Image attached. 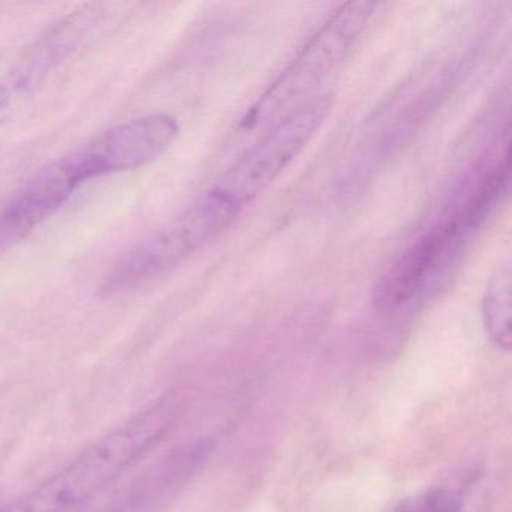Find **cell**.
I'll return each mask as SVG.
<instances>
[{
  "instance_id": "6",
  "label": "cell",
  "mask_w": 512,
  "mask_h": 512,
  "mask_svg": "<svg viewBox=\"0 0 512 512\" xmlns=\"http://www.w3.org/2000/svg\"><path fill=\"white\" fill-rule=\"evenodd\" d=\"M179 125L167 113L142 116L118 125L77 149L91 179L130 172L157 160L178 136Z\"/></svg>"
},
{
  "instance_id": "4",
  "label": "cell",
  "mask_w": 512,
  "mask_h": 512,
  "mask_svg": "<svg viewBox=\"0 0 512 512\" xmlns=\"http://www.w3.org/2000/svg\"><path fill=\"white\" fill-rule=\"evenodd\" d=\"M332 95H319L307 101L272 125L265 136L248 148L217 185L239 208L253 202L301 154L328 118Z\"/></svg>"
},
{
  "instance_id": "9",
  "label": "cell",
  "mask_w": 512,
  "mask_h": 512,
  "mask_svg": "<svg viewBox=\"0 0 512 512\" xmlns=\"http://www.w3.org/2000/svg\"><path fill=\"white\" fill-rule=\"evenodd\" d=\"M38 88L34 79L23 73L19 67L0 83V128L4 127L20 104Z\"/></svg>"
},
{
  "instance_id": "7",
  "label": "cell",
  "mask_w": 512,
  "mask_h": 512,
  "mask_svg": "<svg viewBox=\"0 0 512 512\" xmlns=\"http://www.w3.org/2000/svg\"><path fill=\"white\" fill-rule=\"evenodd\" d=\"M511 314V265L505 263L491 275L482 296V323L485 332L505 352H509L512 346Z\"/></svg>"
},
{
  "instance_id": "5",
  "label": "cell",
  "mask_w": 512,
  "mask_h": 512,
  "mask_svg": "<svg viewBox=\"0 0 512 512\" xmlns=\"http://www.w3.org/2000/svg\"><path fill=\"white\" fill-rule=\"evenodd\" d=\"M466 233L454 215L419 236L379 278L373 305L380 314L398 313L454 274Z\"/></svg>"
},
{
  "instance_id": "8",
  "label": "cell",
  "mask_w": 512,
  "mask_h": 512,
  "mask_svg": "<svg viewBox=\"0 0 512 512\" xmlns=\"http://www.w3.org/2000/svg\"><path fill=\"white\" fill-rule=\"evenodd\" d=\"M461 496L448 487H433L404 500L392 512H460Z\"/></svg>"
},
{
  "instance_id": "2",
  "label": "cell",
  "mask_w": 512,
  "mask_h": 512,
  "mask_svg": "<svg viewBox=\"0 0 512 512\" xmlns=\"http://www.w3.org/2000/svg\"><path fill=\"white\" fill-rule=\"evenodd\" d=\"M374 8L373 2L356 0L341 5L245 113L238 133L271 127L307 103V97L346 61L370 23Z\"/></svg>"
},
{
  "instance_id": "3",
  "label": "cell",
  "mask_w": 512,
  "mask_h": 512,
  "mask_svg": "<svg viewBox=\"0 0 512 512\" xmlns=\"http://www.w3.org/2000/svg\"><path fill=\"white\" fill-rule=\"evenodd\" d=\"M239 212L226 193L212 187L172 223L133 248L107 275L101 293L121 295L167 274L229 229Z\"/></svg>"
},
{
  "instance_id": "1",
  "label": "cell",
  "mask_w": 512,
  "mask_h": 512,
  "mask_svg": "<svg viewBox=\"0 0 512 512\" xmlns=\"http://www.w3.org/2000/svg\"><path fill=\"white\" fill-rule=\"evenodd\" d=\"M176 416L175 398H160L0 512L77 511L152 451L172 430Z\"/></svg>"
}]
</instances>
